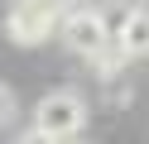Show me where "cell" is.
<instances>
[{
	"label": "cell",
	"mask_w": 149,
	"mask_h": 144,
	"mask_svg": "<svg viewBox=\"0 0 149 144\" xmlns=\"http://www.w3.org/2000/svg\"><path fill=\"white\" fill-rule=\"evenodd\" d=\"M82 125H87V101H82V91L63 86V91H48L34 106L29 139H72V134H82Z\"/></svg>",
	"instance_id": "obj_1"
},
{
	"label": "cell",
	"mask_w": 149,
	"mask_h": 144,
	"mask_svg": "<svg viewBox=\"0 0 149 144\" xmlns=\"http://www.w3.org/2000/svg\"><path fill=\"white\" fill-rule=\"evenodd\" d=\"M130 10H135V0H111V5L101 10V19H106V29H111V34L125 24V15H130Z\"/></svg>",
	"instance_id": "obj_4"
},
{
	"label": "cell",
	"mask_w": 149,
	"mask_h": 144,
	"mask_svg": "<svg viewBox=\"0 0 149 144\" xmlns=\"http://www.w3.org/2000/svg\"><path fill=\"white\" fill-rule=\"evenodd\" d=\"M58 29H63V43H68L77 58H87V63L116 38V34L106 29V19H101V10H77V15H68Z\"/></svg>",
	"instance_id": "obj_2"
},
{
	"label": "cell",
	"mask_w": 149,
	"mask_h": 144,
	"mask_svg": "<svg viewBox=\"0 0 149 144\" xmlns=\"http://www.w3.org/2000/svg\"><path fill=\"white\" fill-rule=\"evenodd\" d=\"M116 43L125 48L130 58H144V53H149V10H144V5H135V10L125 15V24L116 29Z\"/></svg>",
	"instance_id": "obj_3"
},
{
	"label": "cell",
	"mask_w": 149,
	"mask_h": 144,
	"mask_svg": "<svg viewBox=\"0 0 149 144\" xmlns=\"http://www.w3.org/2000/svg\"><path fill=\"white\" fill-rule=\"evenodd\" d=\"M10 120H15V91H10L5 82H0V130H5Z\"/></svg>",
	"instance_id": "obj_5"
}]
</instances>
